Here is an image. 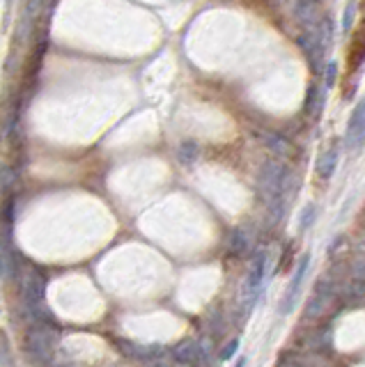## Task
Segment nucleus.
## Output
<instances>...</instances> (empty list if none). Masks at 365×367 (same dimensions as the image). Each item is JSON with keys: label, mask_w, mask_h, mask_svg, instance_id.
<instances>
[{"label": "nucleus", "mask_w": 365, "mask_h": 367, "mask_svg": "<svg viewBox=\"0 0 365 367\" xmlns=\"http://www.w3.org/2000/svg\"><path fill=\"white\" fill-rule=\"evenodd\" d=\"M289 173L280 161H266L257 177V189L262 193V198L266 202L282 200V195L287 191Z\"/></svg>", "instance_id": "obj_1"}, {"label": "nucleus", "mask_w": 365, "mask_h": 367, "mask_svg": "<svg viewBox=\"0 0 365 367\" xmlns=\"http://www.w3.org/2000/svg\"><path fill=\"white\" fill-rule=\"evenodd\" d=\"M365 62V21H361V26L352 32V42L347 48V62H345V73L347 78H354L359 69Z\"/></svg>", "instance_id": "obj_2"}, {"label": "nucleus", "mask_w": 365, "mask_h": 367, "mask_svg": "<svg viewBox=\"0 0 365 367\" xmlns=\"http://www.w3.org/2000/svg\"><path fill=\"white\" fill-rule=\"evenodd\" d=\"M44 287H46L44 275L35 271V268H26V273H23V278H21V294H23V301H26L30 308L42 303Z\"/></svg>", "instance_id": "obj_3"}, {"label": "nucleus", "mask_w": 365, "mask_h": 367, "mask_svg": "<svg viewBox=\"0 0 365 367\" xmlns=\"http://www.w3.org/2000/svg\"><path fill=\"white\" fill-rule=\"evenodd\" d=\"M365 141V99L356 106L350 124H347V147L350 150H359Z\"/></svg>", "instance_id": "obj_4"}, {"label": "nucleus", "mask_w": 365, "mask_h": 367, "mask_svg": "<svg viewBox=\"0 0 365 367\" xmlns=\"http://www.w3.org/2000/svg\"><path fill=\"white\" fill-rule=\"evenodd\" d=\"M28 354L35 356V358H42V361H46L48 356H51V340H48V326H44V329H35L28 333Z\"/></svg>", "instance_id": "obj_5"}, {"label": "nucleus", "mask_w": 365, "mask_h": 367, "mask_svg": "<svg viewBox=\"0 0 365 367\" xmlns=\"http://www.w3.org/2000/svg\"><path fill=\"white\" fill-rule=\"evenodd\" d=\"M308 264H310V257L303 255L301 262L296 264L294 278L289 280V287H287V292H285V296H282V303H280V312H282V315L289 312L292 305H294V298H296V294H299V287H301V282H303V275H306Z\"/></svg>", "instance_id": "obj_6"}, {"label": "nucleus", "mask_w": 365, "mask_h": 367, "mask_svg": "<svg viewBox=\"0 0 365 367\" xmlns=\"http://www.w3.org/2000/svg\"><path fill=\"white\" fill-rule=\"evenodd\" d=\"M264 266H266V257H264V252H259V255L255 257L253 268H250V273H248L246 289H243V296L250 298V303H253V301H255V296H257V287H259V285H262V278H264Z\"/></svg>", "instance_id": "obj_7"}, {"label": "nucleus", "mask_w": 365, "mask_h": 367, "mask_svg": "<svg viewBox=\"0 0 365 367\" xmlns=\"http://www.w3.org/2000/svg\"><path fill=\"white\" fill-rule=\"evenodd\" d=\"M198 354H200V347H198V342H193V340H184L175 347V358H177V363H182V365L196 363Z\"/></svg>", "instance_id": "obj_8"}, {"label": "nucleus", "mask_w": 365, "mask_h": 367, "mask_svg": "<svg viewBox=\"0 0 365 367\" xmlns=\"http://www.w3.org/2000/svg\"><path fill=\"white\" fill-rule=\"evenodd\" d=\"M259 138H262V143H264L266 147H269V150H271L273 154H278V157H289V154H292V145H289L282 136L262 131V134H259Z\"/></svg>", "instance_id": "obj_9"}, {"label": "nucleus", "mask_w": 365, "mask_h": 367, "mask_svg": "<svg viewBox=\"0 0 365 367\" xmlns=\"http://www.w3.org/2000/svg\"><path fill=\"white\" fill-rule=\"evenodd\" d=\"M200 157V147L196 141H184L177 147V161L182 163V166H193V163L198 161Z\"/></svg>", "instance_id": "obj_10"}, {"label": "nucleus", "mask_w": 365, "mask_h": 367, "mask_svg": "<svg viewBox=\"0 0 365 367\" xmlns=\"http://www.w3.org/2000/svg\"><path fill=\"white\" fill-rule=\"evenodd\" d=\"M336 166H338V150H327L317 161V175L322 179H329L336 173Z\"/></svg>", "instance_id": "obj_11"}, {"label": "nucleus", "mask_w": 365, "mask_h": 367, "mask_svg": "<svg viewBox=\"0 0 365 367\" xmlns=\"http://www.w3.org/2000/svg\"><path fill=\"white\" fill-rule=\"evenodd\" d=\"M250 248V239L243 230H234L230 234V250L232 252H246Z\"/></svg>", "instance_id": "obj_12"}, {"label": "nucleus", "mask_w": 365, "mask_h": 367, "mask_svg": "<svg viewBox=\"0 0 365 367\" xmlns=\"http://www.w3.org/2000/svg\"><path fill=\"white\" fill-rule=\"evenodd\" d=\"M322 106H324V96L317 87H313L310 89V94H308V103H306V108L308 113H310L313 117H317L320 113H322Z\"/></svg>", "instance_id": "obj_13"}, {"label": "nucleus", "mask_w": 365, "mask_h": 367, "mask_svg": "<svg viewBox=\"0 0 365 367\" xmlns=\"http://www.w3.org/2000/svg\"><path fill=\"white\" fill-rule=\"evenodd\" d=\"M0 367H12V354L7 352L5 333H0Z\"/></svg>", "instance_id": "obj_14"}, {"label": "nucleus", "mask_w": 365, "mask_h": 367, "mask_svg": "<svg viewBox=\"0 0 365 367\" xmlns=\"http://www.w3.org/2000/svg\"><path fill=\"white\" fill-rule=\"evenodd\" d=\"M237 349H239V340H230L228 347H225L223 352H221V361H230V358L237 354Z\"/></svg>", "instance_id": "obj_15"}, {"label": "nucleus", "mask_w": 365, "mask_h": 367, "mask_svg": "<svg viewBox=\"0 0 365 367\" xmlns=\"http://www.w3.org/2000/svg\"><path fill=\"white\" fill-rule=\"evenodd\" d=\"M310 220H315V207H306L303 209V216H301V230H306L308 225H310Z\"/></svg>", "instance_id": "obj_16"}, {"label": "nucleus", "mask_w": 365, "mask_h": 367, "mask_svg": "<svg viewBox=\"0 0 365 367\" xmlns=\"http://www.w3.org/2000/svg\"><path fill=\"white\" fill-rule=\"evenodd\" d=\"M354 3H350V7L345 10V28L350 30V26H352V21H354Z\"/></svg>", "instance_id": "obj_17"}, {"label": "nucleus", "mask_w": 365, "mask_h": 367, "mask_svg": "<svg viewBox=\"0 0 365 367\" xmlns=\"http://www.w3.org/2000/svg\"><path fill=\"white\" fill-rule=\"evenodd\" d=\"M237 367H246V358H239V363H237Z\"/></svg>", "instance_id": "obj_18"}, {"label": "nucleus", "mask_w": 365, "mask_h": 367, "mask_svg": "<svg viewBox=\"0 0 365 367\" xmlns=\"http://www.w3.org/2000/svg\"><path fill=\"white\" fill-rule=\"evenodd\" d=\"M0 271H3V257H0Z\"/></svg>", "instance_id": "obj_19"}]
</instances>
